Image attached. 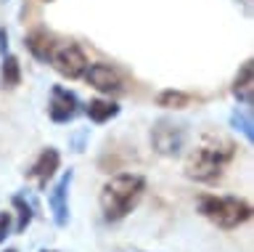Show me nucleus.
Listing matches in <instances>:
<instances>
[{"label":"nucleus","mask_w":254,"mask_h":252,"mask_svg":"<svg viewBox=\"0 0 254 252\" xmlns=\"http://www.w3.org/2000/svg\"><path fill=\"white\" fill-rule=\"evenodd\" d=\"M40 252H56V250H40Z\"/></svg>","instance_id":"aec40b11"},{"label":"nucleus","mask_w":254,"mask_h":252,"mask_svg":"<svg viewBox=\"0 0 254 252\" xmlns=\"http://www.w3.org/2000/svg\"><path fill=\"white\" fill-rule=\"evenodd\" d=\"M85 114L90 117V122H95V125H103V122L114 120V117L119 114V106L114 104V101L93 98L90 104H85Z\"/></svg>","instance_id":"f8f14e48"},{"label":"nucleus","mask_w":254,"mask_h":252,"mask_svg":"<svg viewBox=\"0 0 254 252\" xmlns=\"http://www.w3.org/2000/svg\"><path fill=\"white\" fill-rule=\"evenodd\" d=\"M43 3H53V0H43Z\"/></svg>","instance_id":"412c9836"},{"label":"nucleus","mask_w":254,"mask_h":252,"mask_svg":"<svg viewBox=\"0 0 254 252\" xmlns=\"http://www.w3.org/2000/svg\"><path fill=\"white\" fill-rule=\"evenodd\" d=\"M3 252H19V250H3Z\"/></svg>","instance_id":"6ab92c4d"},{"label":"nucleus","mask_w":254,"mask_h":252,"mask_svg":"<svg viewBox=\"0 0 254 252\" xmlns=\"http://www.w3.org/2000/svg\"><path fill=\"white\" fill-rule=\"evenodd\" d=\"M24 48H27L37 61L48 64V61H51V53L56 48V37L51 32H45V29H35V32H29L24 37Z\"/></svg>","instance_id":"9b49d317"},{"label":"nucleus","mask_w":254,"mask_h":252,"mask_svg":"<svg viewBox=\"0 0 254 252\" xmlns=\"http://www.w3.org/2000/svg\"><path fill=\"white\" fill-rule=\"evenodd\" d=\"M230 93L241 106H252L254 104V61L246 59L238 72L233 77V85H230Z\"/></svg>","instance_id":"9d476101"},{"label":"nucleus","mask_w":254,"mask_h":252,"mask_svg":"<svg viewBox=\"0 0 254 252\" xmlns=\"http://www.w3.org/2000/svg\"><path fill=\"white\" fill-rule=\"evenodd\" d=\"M236 157V144L222 136H206L186 162V175L196 183H214Z\"/></svg>","instance_id":"f257e3e1"},{"label":"nucleus","mask_w":254,"mask_h":252,"mask_svg":"<svg viewBox=\"0 0 254 252\" xmlns=\"http://www.w3.org/2000/svg\"><path fill=\"white\" fill-rule=\"evenodd\" d=\"M11 204H13L16 215H19V220H16V234H24L29 228L32 218H35V204H32L24 194H16L11 199Z\"/></svg>","instance_id":"4468645a"},{"label":"nucleus","mask_w":254,"mask_h":252,"mask_svg":"<svg viewBox=\"0 0 254 252\" xmlns=\"http://www.w3.org/2000/svg\"><path fill=\"white\" fill-rule=\"evenodd\" d=\"M186 141H188L186 125L175 120H156L154 128H151V146L162 157H178L186 146Z\"/></svg>","instance_id":"20e7f679"},{"label":"nucleus","mask_w":254,"mask_h":252,"mask_svg":"<svg viewBox=\"0 0 254 252\" xmlns=\"http://www.w3.org/2000/svg\"><path fill=\"white\" fill-rule=\"evenodd\" d=\"M0 3H5V0H0Z\"/></svg>","instance_id":"5701e85b"},{"label":"nucleus","mask_w":254,"mask_h":252,"mask_svg":"<svg viewBox=\"0 0 254 252\" xmlns=\"http://www.w3.org/2000/svg\"><path fill=\"white\" fill-rule=\"evenodd\" d=\"M230 128L238 130L241 136L249 141H254V122H252V112H249V106L246 109H236L233 114H230Z\"/></svg>","instance_id":"dca6fc26"},{"label":"nucleus","mask_w":254,"mask_h":252,"mask_svg":"<svg viewBox=\"0 0 254 252\" xmlns=\"http://www.w3.org/2000/svg\"><path fill=\"white\" fill-rule=\"evenodd\" d=\"M0 59H3V64H0V85H3L5 90L19 88L21 85V64H19V59L11 56V53H5V56H0Z\"/></svg>","instance_id":"ddd939ff"},{"label":"nucleus","mask_w":254,"mask_h":252,"mask_svg":"<svg viewBox=\"0 0 254 252\" xmlns=\"http://www.w3.org/2000/svg\"><path fill=\"white\" fill-rule=\"evenodd\" d=\"M59 165H61V154L56 152L53 146H48V149H43V152L37 154V160L32 162V168L27 170V175L37 183L40 191H45V188H48V180L56 175Z\"/></svg>","instance_id":"1a4fd4ad"},{"label":"nucleus","mask_w":254,"mask_h":252,"mask_svg":"<svg viewBox=\"0 0 254 252\" xmlns=\"http://www.w3.org/2000/svg\"><path fill=\"white\" fill-rule=\"evenodd\" d=\"M143 191H146V178L138 172H119L111 180H106L98 196L103 220L117 223V220L127 218L135 210V204L140 202Z\"/></svg>","instance_id":"f03ea898"},{"label":"nucleus","mask_w":254,"mask_h":252,"mask_svg":"<svg viewBox=\"0 0 254 252\" xmlns=\"http://www.w3.org/2000/svg\"><path fill=\"white\" fill-rule=\"evenodd\" d=\"M82 77L87 80V85L95 88L98 93H106V96H122L125 93L122 75H119L114 67H109V64H87Z\"/></svg>","instance_id":"0eeeda50"},{"label":"nucleus","mask_w":254,"mask_h":252,"mask_svg":"<svg viewBox=\"0 0 254 252\" xmlns=\"http://www.w3.org/2000/svg\"><path fill=\"white\" fill-rule=\"evenodd\" d=\"M71 180H74V172L66 170L59 178V183L51 188V194H48V204H51V212H53V223L59 228H64L69 223V188H71Z\"/></svg>","instance_id":"6e6552de"},{"label":"nucleus","mask_w":254,"mask_h":252,"mask_svg":"<svg viewBox=\"0 0 254 252\" xmlns=\"http://www.w3.org/2000/svg\"><path fill=\"white\" fill-rule=\"evenodd\" d=\"M198 212L214 223L217 228H238L241 223L252 218V204L238 199V196H212V194H204L198 199Z\"/></svg>","instance_id":"7ed1b4c3"},{"label":"nucleus","mask_w":254,"mask_h":252,"mask_svg":"<svg viewBox=\"0 0 254 252\" xmlns=\"http://www.w3.org/2000/svg\"><path fill=\"white\" fill-rule=\"evenodd\" d=\"M48 64H51L61 77H66V80H77V77L85 75L87 59H85V53H82V48H79L77 43H64V45L56 43Z\"/></svg>","instance_id":"39448f33"},{"label":"nucleus","mask_w":254,"mask_h":252,"mask_svg":"<svg viewBox=\"0 0 254 252\" xmlns=\"http://www.w3.org/2000/svg\"><path fill=\"white\" fill-rule=\"evenodd\" d=\"M8 53V29L0 27V56H5Z\"/></svg>","instance_id":"a211bd4d"},{"label":"nucleus","mask_w":254,"mask_h":252,"mask_svg":"<svg viewBox=\"0 0 254 252\" xmlns=\"http://www.w3.org/2000/svg\"><path fill=\"white\" fill-rule=\"evenodd\" d=\"M244 3H249V0H244Z\"/></svg>","instance_id":"4be33fe9"},{"label":"nucleus","mask_w":254,"mask_h":252,"mask_svg":"<svg viewBox=\"0 0 254 252\" xmlns=\"http://www.w3.org/2000/svg\"><path fill=\"white\" fill-rule=\"evenodd\" d=\"M190 93H186V90H162L156 96V106H162V109H186L188 104H190Z\"/></svg>","instance_id":"2eb2a0df"},{"label":"nucleus","mask_w":254,"mask_h":252,"mask_svg":"<svg viewBox=\"0 0 254 252\" xmlns=\"http://www.w3.org/2000/svg\"><path fill=\"white\" fill-rule=\"evenodd\" d=\"M79 112H82V104H79V98L69 88H64V85H53L51 101H48V114H51V120L56 125H64V122H71Z\"/></svg>","instance_id":"423d86ee"},{"label":"nucleus","mask_w":254,"mask_h":252,"mask_svg":"<svg viewBox=\"0 0 254 252\" xmlns=\"http://www.w3.org/2000/svg\"><path fill=\"white\" fill-rule=\"evenodd\" d=\"M11 236V212H0V244Z\"/></svg>","instance_id":"f3484780"}]
</instances>
